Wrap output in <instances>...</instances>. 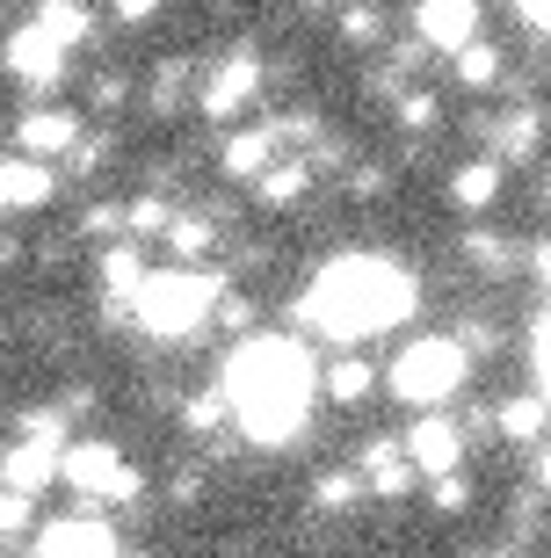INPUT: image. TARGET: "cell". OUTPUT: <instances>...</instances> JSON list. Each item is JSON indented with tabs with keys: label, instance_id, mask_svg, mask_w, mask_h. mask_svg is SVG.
<instances>
[{
	"label": "cell",
	"instance_id": "cell-35",
	"mask_svg": "<svg viewBox=\"0 0 551 558\" xmlns=\"http://www.w3.org/2000/svg\"><path fill=\"white\" fill-rule=\"evenodd\" d=\"M378 29H385V22H378V8H348V15H342V37L348 44H378Z\"/></svg>",
	"mask_w": 551,
	"mask_h": 558
},
{
	"label": "cell",
	"instance_id": "cell-32",
	"mask_svg": "<svg viewBox=\"0 0 551 558\" xmlns=\"http://www.w3.org/2000/svg\"><path fill=\"white\" fill-rule=\"evenodd\" d=\"M429 508H435V515H465V508H471V478L465 472L429 478Z\"/></svg>",
	"mask_w": 551,
	"mask_h": 558
},
{
	"label": "cell",
	"instance_id": "cell-18",
	"mask_svg": "<svg viewBox=\"0 0 551 558\" xmlns=\"http://www.w3.org/2000/svg\"><path fill=\"white\" fill-rule=\"evenodd\" d=\"M95 269H103V290H109V298H123V305H139V290L153 283L139 240H117V247H103V262H95Z\"/></svg>",
	"mask_w": 551,
	"mask_h": 558
},
{
	"label": "cell",
	"instance_id": "cell-39",
	"mask_svg": "<svg viewBox=\"0 0 551 558\" xmlns=\"http://www.w3.org/2000/svg\"><path fill=\"white\" fill-rule=\"evenodd\" d=\"M515 8H523L530 22H544V29H551V0H515Z\"/></svg>",
	"mask_w": 551,
	"mask_h": 558
},
{
	"label": "cell",
	"instance_id": "cell-6",
	"mask_svg": "<svg viewBox=\"0 0 551 558\" xmlns=\"http://www.w3.org/2000/svg\"><path fill=\"white\" fill-rule=\"evenodd\" d=\"M262 81H268V65L254 59V51H232L225 65H211V73H204V87H196V109H204L211 124H232L240 109H254Z\"/></svg>",
	"mask_w": 551,
	"mask_h": 558
},
{
	"label": "cell",
	"instance_id": "cell-17",
	"mask_svg": "<svg viewBox=\"0 0 551 558\" xmlns=\"http://www.w3.org/2000/svg\"><path fill=\"white\" fill-rule=\"evenodd\" d=\"M493 428L508 435L515 450H544V435H551V399H544V392H515V399H501Z\"/></svg>",
	"mask_w": 551,
	"mask_h": 558
},
{
	"label": "cell",
	"instance_id": "cell-34",
	"mask_svg": "<svg viewBox=\"0 0 551 558\" xmlns=\"http://www.w3.org/2000/svg\"><path fill=\"white\" fill-rule=\"evenodd\" d=\"M0 522H8V544H22V537H29V522H37V500H29V494H8Z\"/></svg>",
	"mask_w": 551,
	"mask_h": 558
},
{
	"label": "cell",
	"instance_id": "cell-22",
	"mask_svg": "<svg viewBox=\"0 0 551 558\" xmlns=\"http://www.w3.org/2000/svg\"><path fill=\"white\" fill-rule=\"evenodd\" d=\"M211 247H218V218H175V226H167V254H175V269H204Z\"/></svg>",
	"mask_w": 551,
	"mask_h": 558
},
{
	"label": "cell",
	"instance_id": "cell-33",
	"mask_svg": "<svg viewBox=\"0 0 551 558\" xmlns=\"http://www.w3.org/2000/svg\"><path fill=\"white\" fill-rule=\"evenodd\" d=\"M530 355H537V385H544V399H551V298H544V312H537V333H530Z\"/></svg>",
	"mask_w": 551,
	"mask_h": 558
},
{
	"label": "cell",
	"instance_id": "cell-26",
	"mask_svg": "<svg viewBox=\"0 0 551 558\" xmlns=\"http://www.w3.org/2000/svg\"><path fill=\"white\" fill-rule=\"evenodd\" d=\"M465 262H471L479 276H515V247L501 240V232H487V226L465 232Z\"/></svg>",
	"mask_w": 551,
	"mask_h": 558
},
{
	"label": "cell",
	"instance_id": "cell-30",
	"mask_svg": "<svg viewBox=\"0 0 551 558\" xmlns=\"http://www.w3.org/2000/svg\"><path fill=\"white\" fill-rule=\"evenodd\" d=\"M81 232H87V240H117V232H131V204H87Z\"/></svg>",
	"mask_w": 551,
	"mask_h": 558
},
{
	"label": "cell",
	"instance_id": "cell-3",
	"mask_svg": "<svg viewBox=\"0 0 551 558\" xmlns=\"http://www.w3.org/2000/svg\"><path fill=\"white\" fill-rule=\"evenodd\" d=\"M465 385H471V349L457 333H421V341H407L392 355V371H385V392L399 407H414V414H450V399Z\"/></svg>",
	"mask_w": 551,
	"mask_h": 558
},
{
	"label": "cell",
	"instance_id": "cell-14",
	"mask_svg": "<svg viewBox=\"0 0 551 558\" xmlns=\"http://www.w3.org/2000/svg\"><path fill=\"white\" fill-rule=\"evenodd\" d=\"M363 478H370V500H399L421 478V464L407 457V442H392V435H370L363 442Z\"/></svg>",
	"mask_w": 551,
	"mask_h": 558
},
{
	"label": "cell",
	"instance_id": "cell-20",
	"mask_svg": "<svg viewBox=\"0 0 551 558\" xmlns=\"http://www.w3.org/2000/svg\"><path fill=\"white\" fill-rule=\"evenodd\" d=\"M537 145H544V109L515 102L508 117H501V131H493V153L515 167V160H537Z\"/></svg>",
	"mask_w": 551,
	"mask_h": 558
},
{
	"label": "cell",
	"instance_id": "cell-5",
	"mask_svg": "<svg viewBox=\"0 0 551 558\" xmlns=\"http://www.w3.org/2000/svg\"><path fill=\"white\" fill-rule=\"evenodd\" d=\"M59 486H73L81 500H117V508H131V500L145 494V472H139V464H123L117 442L81 435V442L65 450V464H59Z\"/></svg>",
	"mask_w": 551,
	"mask_h": 558
},
{
	"label": "cell",
	"instance_id": "cell-19",
	"mask_svg": "<svg viewBox=\"0 0 551 558\" xmlns=\"http://www.w3.org/2000/svg\"><path fill=\"white\" fill-rule=\"evenodd\" d=\"M312 174H320L312 160H298V153H284V160H276V167L262 174V182H254V204H262V210H290V204H306Z\"/></svg>",
	"mask_w": 551,
	"mask_h": 558
},
{
	"label": "cell",
	"instance_id": "cell-25",
	"mask_svg": "<svg viewBox=\"0 0 551 558\" xmlns=\"http://www.w3.org/2000/svg\"><path fill=\"white\" fill-rule=\"evenodd\" d=\"M501 81V44H465V51H457V87H471V95H487V87Z\"/></svg>",
	"mask_w": 551,
	"mask_h": 558
},
{
	"label": "cell",
	"instance_id": "cell-24",
	"mask_svg": "<svg viewBox=\"0 0 551 558\" xmlns=\"http://www.w3.org/2000/svg\"><path fill=\"white\" fill-rule=\"evenodd\" d=\"M363 494H370L363 472H320L312 478V508H320V515H342V508H356Z\"/></svg>",
	"mask_w": 551,
	"mask_h": 558
},
{
	"label": "cell",
	"instance_id": "cell-11",
	"mask_svg": "<svg viewBox=\"0 0 551 558\" xmlns=\"http://www.w3.org/2000/svg\"><path fill=\"white\" fill-rule=\"evenodd\" d=\"M81 138H87L81 117H65V109H44V102L15 124V153H29V160H59V153L73 160V153H81Z\"/></svg>",
	"mask_w": 551,
	"mask_h": 558
},
{
	"label": "cell",
	"instance_id": "cell-31",
	"mask_svg": "<svg viewBox=\"0 0 551 558\" xmlns=\"http://www.w3.org/2000/svg\"><path fill=\"white\" fill-rule=\"evenodd\" d=\"M167 226H175V210H167L160 196H139V204H131V240H167Z\"/></svg>",
	"mask_w": 551,
	"mask_h": 558
},
{
	"label": "cell",
	"instance_id": "cell-10",
	"mask_svg": "<svg viewBox=\"0 0 551 558\" xmlns=\"http://www.w3.org/2000/svg\"><path fill=\"white\" fill-rule=\"evenodd\" d=\"M414 29H421V44L429 51H465V44H479V0H421L414 8Z\"/></svg>",
	"mask_w": 551,
	"mask_h": 558
},
{
	"label": "cell",
	"instance_id": "cell-16",
	"mask_svg": "<svg viewBox=\"0 0 551 558\" xmlns=\"http://www.w3.org/2000/svg\"><path fill=\"white\" fill-rule=\"evenodd\" d=\"M59 464H65V450H51V442H8V494H29L37 500L44 486H59Z\"/></svg>",
	"mask_w": 551,
	"mask_h": 558
},
{
	"label": "cell",
	"instance_id": "cell-12",
	"mask_svg": "<svg viewBox=\"0 0 551 558\" xmlns=\"http://www.w3.org/2000/svg\"><path fill=\"white\" fill-rule=\"evenodd\" d=\"M276 160H284V131H276V117L254 124V131H232V138L218 145V167L232 174V182H262Z\"/></svg>",
	"mask_w": 551,
	"mask_h": 558
},
{
	"label": "cell",
	"instance_id": "cell-1",
	"mask_svg": "<svg viewBox=\"0 0 551 558\" xmlns=\"http://www.w3.org/2000/svg\"><path fill=\"white\" fill-rule=\"evenodd\" d=\"M225 399L232 421L247 428V442L262 450H290L312 421V399L327 392V371H312V349L290 333H247L240 349L225 355Z\"/></svg>",
	"mask_w": 551,
	"mask_h": 558
},
{
	"label": "cell",
	"instance_id": "cell-23",
	"mask_svg": "<svg viewBox=\"0 0 551 558\" xmlns=\"http://www.w3.org/2000/svg\"><path fill=\"white\" fill-rule=\"evenodd\" d=\"M370 385H378V371H370L363 355H334V363H327V399H334V407H363Z\"/></svg>",
	"mask_w": 551,
	"mask_h": 558
},
{
	"label": "cell",
	"instance_id": "cell-9",
	"mask_svg": "<svg viewBox=\"0 0 551 558\" xmlns=\"http://www.w3.org/2000/svg\"><path fill=\"white\" fill-rule=\"evenodd\" d=\"M399 442H407V457L421 464V478H450L457 464H465V428H457L450 414H421Z\"/></svg>",
	"mask_w": 551,
	"mask_h": 558
},
{
	"label": "cell",
	"instance_id": "cell-7",
	"mask_svg": "<svg viewBox=\"0 0 551 558\" xmlns=\"http://www.w3.org/2000/svg\"><path fill=\"white\" fill-rule=\"evenodd\" d=\"M29 558H123V544L103 515H65L29 537Z\"/></svg>",
	"mask_w": 551,
	"mask_h": 558
},
{
	"label": "cell",
	"instance_id": "cell-28",
	"mask_svg": "<svg viewBox=\"0 0 551 558\" xmlns=\"http://www.w3.org/2000/svg\"><path fill=\"white\" fill-rule=\"evenodd\" d=\"M392 117H399L407 131H435L443 124V102H435L429 87H399V95H392Z\"/></svg>",
	"mask_w": 551,
	"mask_h": 558
},
{
	"label": "cell",
	"instance_id": "cell-13",
	"mask_svg": "<svg viewBox=\"0 0 551 558\" xmlns=\"http://www.w3.org/2000/svg\"><path fill=\"white\" fill-rule=\"evenodd\" d=\"M51 189H59L51 160H29V153H8V160H0V204H8V218L44 210V204H51Z\"/></svg>",
	"mask_w": 551,
	"mask_h": 558
},
{
	"label": "cell",
	"instance_id": "cell-29",
	"mask_svg": "<svg viewBox=\"0 0 551 558\" xmlns=\"http://www.w3.org/2000/svg\"><path fill=\"white\" fill-rule=\"evenodd\" d=\"M182 87H189V65H160L153 73V87H145V102H153V117H167V109H182Z\"/></svg>",
	"mask_w": 551,
	"mask_h": 558
},
{
	"label": "cell",
	"instance_id": "cell-15",
	"mask_svg": "<svg viewBox=\"0 0 551 558\" xmlns=\"http://www.w3.org/2000/svg\"><path fill=\"white\" fill-rule=\"evenodd\" d=\"M501 189H508V160H501V153H479V160L450 167V204L457 210H493Z\"/></svg>",
	"mask_w": 551,
	"mask_h": 558
},
{
	"label": "cell",
	"instance_id": "cell-27",
	"mask_svg": "<svg viewBox=\"0 0 551 558\" xmlns=\"http://www.w3.org/2000/svg\"><path fill=\"white\" fill-rule=\"evenodd\" d=\"M225 414H232V399H225V385H211V392H196V399L182 407V428L196 435V442H211V435L225 428Z\"/></svg>",
	"mask_w": 551,
	"mask_h": 558
},
{
	"label": "cell",
	"instance_id": "cell-38",
	"mask_svg": "<svg viewBox=\"0 0 551 558\" xmlns=\"http://www.w3.org/2000/svg\"><path fill=\"white\" fill-rule=\"evenodd\" d=\"M523 262H530V276H537V283H544V290H551V232H544V240H537V247H530V254H523Z\"/></svg>",
	"mask_w": 551,
	"mask_h": 558
},
{
	"label": "cell",
	"instance_id": "cell-4",
	"mask_svg": "<svg viewBox=\"0 0 551 558\" xmlns=\"http://www.w3.org/2000/svg\"><path fill=\"white\" fill-rule=\"evenodd\" d=\"M218 305H225V269H153V283L131 305V319L153 341H189Z\"/></svg>",
	"mask_w": 551,
	"mask_h": 558
},
{
	"label": "cell",
	"instance_id": "cell-36",
	"mask_svg": "<svg viewBox=\"0 0 551 558\" xmlns=\"http://www.w3.org/2000/svg\"><path fill=\"white\" fill-rule=\"evenodd\" d=\"M109 15H117L123 29H139V22H153V15H160V0H109Z\"/></svg>",
	"mask_w": 551,
	"mask_h": 558
},
{
	"label": "cell",
	"instance_id": "cell-21",
	"mask_svg": "<svg viewBox=\"0 0 551 558\" xmlns=\"http://www.w3.org/2000/svg\"><path fill=\"white\" fill-rule=\"evenodd\" d=\"M51 44H65V51H81L87 29H95V15H87L81 0H37V15H29Z\"/></svg>",
	"mask_w": 551,
	"mask_h": 558
},
{
	"label": "cell",
	"instance_id": "cell-2",
	"mask_svg": "<svg viewBox=\"0 0 551 558\" xmlns=\"http://www.w3.org/2000/svg\"><path fill=\"white\" fill-rule=\"evenodd\" d=\"M414 305H421V276L399 254H334L327 269L306 283V298H298V327L356 349V341L407 327Z\"/></svg>",
	"mask_w": 551,
	"mask_h": 558
},
{
	"label": "cell",
	"instance_id": "cell-41",
	"mask_svg": "<svg viewBox=\"0 0 551 558\" xmlns=\"http://www.w3.org/2000/svg\"><path fill=\"white\" fill-rule=\"evenodd\" d=\"M123 558H145V551H123Z\"/></svg>",
	"mask_w": 551,
	"mask_h": 558
},
{
	"label": "cell",
	"instance_id": "cell-37",
	"mask_svg": "<svg viewBox=\"0 0 551 558\" xmlns=\"http://www.w3.org/2000/svg\"><path fill=\"white\" fill-rule=\"evenodd\" d=\"M123 95H131L123 73H103V81H95V109H123Z\"/></svg>",
	"mask_w": 551,
	"mask_h": 558
},
{
	"label": "cell",
	"instance_id": "cell-8",
	"mask_svg": "<svg viewBox=\"0 0 551 558\" xmlns=\"http://www.w3.org/2000/svg\"><path fill=\"white\" fill-rule=\"evenodd\" d=\"M8 73H15L29 95H51L65 81V44H51L37 22H22L15 37H8Z\"/></svg>",
	"mask_w": 551,
	"mask_h": 558
},
{
	"label": "cell",
	"instance_id": "cell-40",
	"mask_svg": "<svg viewBox=\"0 0 551 558\" xmlns=\"http://www.w3.org/2000/svg\"><path fill=\"white\" fill-rule=\"evenodd\" d=\"M537 494H551V442L537 450Z\"/></svg>",
	"mask_w": 551,
	"mask_h": 558
}]
</instances>
